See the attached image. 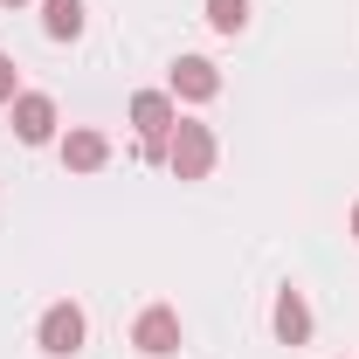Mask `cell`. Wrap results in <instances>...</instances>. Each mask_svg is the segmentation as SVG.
Instances as JSON below:
<instances>
[{"instance_id": "obj_1", "label": "cell", "mask_w": 359, "mask_h": 359, "mask_svg": "<svg viewBox=\"0 0 359 359\" xmlns=\"http://www.w3.org/2000/svg\"><path fill=\"white\" fill-rule=\"evenodd\" d=\"M132 125H138V145H145V159H166V138H173L180 111L166 90H138L132 97Z\"/></svg>"}, {"instance_id": "obj_2", "label": "cell", "mask_w": 359, "mask_h": 359, "mask_svg": "<svg viewBox=\"0 0 359 359\" xmlns=\"http://www.w3.org/2000/svg\"><path fill=\"white\" fill-rule=\"evenodd\" d=\"M166 166H173L180 180H208V166H215V132L194 125V118H180L173 138H166Z\"/></svg>"}, {"instance_id": "obj_3", "label": "cell", "mask_w": 359, "mask_h": 359, "mask_svg": "<svg viewBox=\"0 0 359 359\" xmlns=\"http://www.w3.org/2000/svg\"><path fill=\"white\" fill-rule=\"evenodd\" d=\"M35 346H42L48 359L83 353V311H76V304H48V311H42V325H35Z\"/></svg>"}, {"instance_id": "obj_4", "label": "cell", "mask_w": 359, "mask_h": 359, "mask_svg": "<svg viewBox=\"0 0 359 359\" xmlns=\"http://www.w3.org/2000/svg\"><path fill=\"white\" fill-rule=\"evenodd\" d=\"M132 346L145 359H166V353H180V311L173 304H152V311H138V325H132Z\"/></svg>"}, {"instance_id": "obj_5", "label": "cell", "mask_w": 359, "mask_h": 359, "mask_svg": "<svg viewBox=\"0 0 359 359\" xmlns=\"http://www.w3.org/2000/svg\"><path fill=\"white\" fill-rule=\"evenodd\" d=\"M7 111H14V132H21V145H48V138H55V104H48L42 90H21Z\"/></svg>"}, {"instance_id": "obj_6", "label": "cell", "mask_w": 359, "mask_h": 359, "mask_svg": "<svg viewBox=\"0 0 359 359\" xmlns=\"http://www.w3.org/2000/svg\"><path fill=\"white\" fill-rule=\"evenodd\" d=\"M173 97H187V104L222 97V69H215L208 55H180V62H173Z\"/></svg>"}, {"instance_id": "obj_7", "label": "cell", "mask_w": 359, "mask_h": 359, "mask_svg": "<svg viewBox=\"0 0 359 359\" xmlns=\"http://www.w3.org/2000/svg\"><path fill=\"white\" fill-rule=\"evenodd\" d=\"M269 325H276V339H283V346H304V339H311V304H304V290H276Z\"/></svg>"}, {"instance_id": "obj_8", "label": "cell", "mask_w": 359, "mask_h": 359, "mask_svg": "<svg viewBox=\"0 0 359 359\" xmlns=\"http://www.w3.org/2000/svg\"><path fill=\"white\" fill-rule=\"evenodd\" d=\"M104 159H111V138L104 132H69L62 138V166H69V173H97Z\"/></svg>"}, {"instance_id": "obj_9", "label": "cell", "mask_w": 359, "mask_h": 359, "mask_svg": "<svg viewBox=\"0 0 359 359\" xmlns=\"http://www.w3.org/2000/svg\"><path fill=\"white\" fill-rule=\"evenodd\" d=\"M42 28H48V42H76L83 35V0H42Z\"/></svg>"}, {"instance_id": "obj_10", "label": "cell", "mask_w": 359, "mask_h": 359, "mask_svg": "<svg viewBox=\"0 0 359 359\" xmlns=\"http://www.w3.org/2000/svg\"><path fill=\"white\" fill-rule=\"evenodd\" d=\"M208 21H215L222 35H242V28H249V0H208Z\"/></svg>"}, {"instance_id": "obj_11", "label": "cell", "mask_w": 359, "mask_h": 359, "mask_svg": "<svg viewBox=\"0 0 359 359\" xmlns=\"http://www.w3.org/2000/svg\"><path fill=\"white\" fill-rule=\"evenodd\" d=\"M21 90H14V55H0V104H14Z\"/></svg>"}, {"instance_id": "obj_12", "label": "cell", "mask_w": 359, "mask_h": 359, "mask_svg": "<svg viewBox=\"0 0 359 359\" xmlns=\"http://www.w3.org/2000/svg\"><path fill=\"white\" fill-rule=\"evenodd\" d=\"M353 242H359V208H353Z\"/></svg>"}, {"instance_id": "obj_13", "label": "cell", "mask_w": 359, "mask_h": 359, "mask_svg": "<svg viewBox=\"0 0 359 359\" xmlns=\"http://www.w3.org/2000/svg\"><path fill=\"white\" fill-rule=\"evenodd\" d=\"M0 7H21V0H0Z\"/></svg>"}]
</instances>
